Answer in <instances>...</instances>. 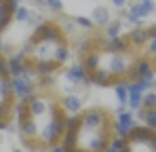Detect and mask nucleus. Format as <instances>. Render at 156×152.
I'll return each mask as SVG.
<instances>
[{"instance_id": "nucleus-5", "label": "nucleus", "mask_w": 156, "mask_h": 152, "mask_svg": "<svg viewBox=\"0 0 156 152\" xmlns=\"http://www.w3.org/2000/svg\"><path fill=\"white\" fill-rule=\"evenodd\" d=\"M154 76V59L150 57H135L133 63L129 66L127 70V78L129 80H137V78H150Z\"/></svg>"}, {"instance_id": "nucleus-42", "label": "nucleus", "mask_w": 156, "mask_h": 152, "mask_svg": "<svg viewBox=\"0 0 156 152\" xmlns=\"http://www.w3.org/2000/svg\"><path fill=\"white\" fill-rule=\"evenodd\" d=\"M13 152H21V150H13Z\"/></svg>"}, {"instance_id": "nucleus-13", "label": "nucleus", "mask_w": 156, "mask_h": 152, "mask_svg": "<svg viewBox=\"0 0 156 152\" xmlns=\"http://www.w3.org/2000/svg\"><path fill=\"white\" fill-rule=\"evenodd\" d=\"M36 131H38V127H36V121H34L32 116H26V118L17 121V133H19L21 142L36 139Z\"/></svg>"}, {"instance_id": "nucleus-16", "label": "nucleus", "mask_w": 156, "mask_h": 152, "mask_svg": "<svg viewBox=\"0 0 156 152\" xmlns=\"http://www.w3.org/2000/svg\"><path fill=\"white\" fill-rule=\"evenodd\" d=\"M32 68L36 70L38 76H55L59 72L61 66H57L55 61H44V59H32Z\"/></svg>"}, {"instance_id": "nucleus-39", "label": "nucleus", "mask_w": 156, "mask_h": 152, "mask_svg": "<svg viewBox=\"0 0 156 152\" xmlns=\"http://www.w3.org/2000/svg\"><path fill=\"white\" fill-rule=\"evenodd\" d=\"M66 152H84V150H82V148H78V146H76V148H70V150H66Z\"/></svg>"}, {"instance_id": "nucleus-29", "label": "nucleus", "mask_w": 156, "mask_h": 152, "mask_svg": "<svg viewBox=\"0 0 156 152\" xmlns=\"http://www.w3.org/2000/svg\"><path fill=\"white\" fill-rule=\"evenodd\" d=\"M11 106L13 101H0V121H11Z\"/></svg>"}, {"instance_id": "nucleus-11", "label": "nucleus", "mask_w": 156, "mask_h": 152, "mask_svg": "<svg viewBox=\"0 0 156 152\" xmlns=\"http://www.w3.org/2000/svg\"><path fill=\"white\" fill-rule=\"evenodd\" d=\"M57 101H59V108L66 114H80L82 112V97L76 95V93H68V95H63Z\"/></svg>"}, {"instance_id": "nucleus-41", "label": "nucleus", "mask_w": 156, "mask_h": 152, "mask_svg": "<svg viewBox=\"0 0 156 152\" xmlns=\"http://www.w3.org/2000/svg\"><path fill=\"white\" fill-rule=\"evenodd\" d=\"M15 2H17V4H21V2H23V0H15Z\"/></svg>"}, {"instance_id": "nucleus-28", "label": "nucleus", "mask_w": 156, "mask_h": 152, "mask_svg": "<svg viewBox=\"0 0 156 152\" xmlns=\"http://www.w3.org/2000/svg\"><path fill=\"white\" fill-rule=\"evenodd\" d=\"M74 25L80 27V30H89V32L95 27V24H93L89 17H74Z\"/></svg>"}, {"instance_id": "nucleus-6", "label": "nucleus", "mask_w": 156, "mask_h": 152, "mask_svg": "<svg viewBox=\"0 0 156 152\" xmlns=\"http://www.w3.org/2000/svg\"><path fill=\"white\" fill-rule=\"evenodd\" d=\"M127 40H129V47L133 49H144L148 40L156 38V25H150V27H131L129 34H125Z\"/></svg>"}, {"instance_id": "nucleus-10", "label": "nucleus", "mask_w": 156, "mask_h": 152, "mask_svg": "<svg viewBox=\"0 0 156 152\" xmlns=\"http://www.w3.org/2000/svg\"><path fill=\"white\" fill-rule=\"evenodd\" d=\"M63 76H66L72 85H84V87H89V85H91V78H89V74H87V72H84V68L80 66V61L72 63L70 68H66Z\"/></svg>"}, {"instance_id": "nucleus-8", "label": "nucleus", "mask_w": 156, "mask_h": 152, "mask_svg": "<svg viewBox=\"0 0 156 152\" xmlns=\"http://www.w3.org/2000/svg\"><path fill=\"white\" fill-rule=\"evenodd\" d=\"M11 87H13V97L15 100H27V97L38 93L34 82H26L21 78H11Z\"/></svg>"}, {"instance_id": "nucleus-4", "label": "nucleus", "mask_w": 156, "mask_h": 152, "mask_svg": "<svg viewBox=\"0 0 156 152\" xmlns=\"http://www.w3.org/2000/svg\"><path fill=\"white\" fill-rule=\"evenodd\" d=\"M135 125H137L135 114H133V112H129V110H122V112L114 114V118H112V135L127 139V133H129Z\"/></svg>"}, {"instance_id": "nucleus-1", "label": "nucleus", "mask_w": 156, "mask_h": 152, "mask_svg": "<svg viewBox=\"0 0 156 152\" xmlns=\"http://www.w3.org/2000/svg\"><path fill=\"white\" fill-rule=\"evenodd\" d=\"M135 55L127 51V53H104L101 51V63L99 68L108 70L114 78H127V70L133 63Z\"/></svg>"}, {"instance_id": "nucleus-40", "label": "nucleus", "mask_w": 156, "mask_h": 152, "mask_svg": "<svg viewBox=\"0 0 156 152\" xmlns=\"http://www.w3.org/2000/svg\"><path fill=\"white\" fill-rule=\"evenodd\" d=\"M2 47H4V40H2V34H0V51H2Z\"/></svg>"}, {"instance_id": "nucleus-27", "label": "nucleus", "mask_w": 156, "mask_h": 152, "mask_svg": "<svg viewBox=\"0 0 156 152\" xmlns=\"http://www.w3.org/2000/svg\"><path fill=\"white\" fill-rule=\"evenodd\" d=\"M141 123L148 127V129H152V131H154V129H156V110H154V108H152V110H146V114H144Z\"/></svg>"}, {"instance_id": "nucleus-35", "label": "nucleus", "mask_w": 156, "mask_h": 152, "mask_svg": "<svg viewBox=\"0 0 156 152\" xmlns=\"http://www.w3.org/2000/svg\"><path fill=\"white\" fill-rule=\"evenodd\" d=\"M110 2H112V6H114V9H120V11H122V9L127 6V2H129V0H110Z\"/></svg>"}, {"instance_id": "nucleus-22", "label": "nucleus", "mask_w": 156, "mask_h": 152, "mask_svg": "<svg viewBox=\"0 0 156 152\" xmlns=\"http://www.w3.org/2000/svg\"><path fill=\"white\" fill-rule=\"evenodd\" d=\"M127 144V139H122V137H116V135H110V139H108V144H105L104 152H118L122 146Z\"/></svg>"}, {"instance_id": "nucleus-36", "label": "nucleus", "mask_w": 156, "mask_h": 152, "mask_svg": "<svg viewBox=\"0 0 156 152\" xmlns=\"http://www.w3.org/2000/svg\"><path fill=\"white\" fill-rule=\"evenodd\" d=\"M44 152H66V150L61 148V144H55V146H49Z\"/></svg>"}, {"instance_id": "nucleus-23", "label": "nucleus", "mask_w": 156, "mask_h": 152, "mask_svg": "<svg viewBox=\"0 0 156 152\" xmlns=\"http://www.w3.org/2000/svg\"><path fill=\"white\" fill-rule=\"evenodd\" d=\"M36 76H38V74H36V70L32 68V59L27 57L26 68H23V72L17 76V78H21V80H26V82H34V80H36Z\"/></svg>"}, {"instance_id": "nucleus-19", "label": "nucleus", "mask_w": 156, "mask_h": 152, "mask_svg": "<svg viewBox=\"0 0 156 152\" xmlns=\"http://www.w3.org/2000/svg\"><path fill=\"white\" fill-rule=\"evenodd\" d=\"M95 25H99V27H105V25L112 21V15H110V9H105V6H97L95 11H93V19H91Z\"/></svg>"}, {"instance_id": "nucleus-2", "label": "nucleus", "mask_w": 156, "mask_h": 152, "mask_svg": "<svg viewBox=\"0 0 156 152\" xmlns=\"http://www.w3.org/2000/svg\"><path fill=\"white\" fill-rule=\"evenodd\" d=\"M80 127L112 131V114H110V110H105L101 106H91L80 112Z\"/></svg>"}, {"instance_id": "nucleus-15", "label": "nucleus", "mask_w": 156, "mask_h": 152, "mask_svg": "<svg viewBox=\"0 0 156 152\" xmlns=\"http://www.w3.org/2000/svg\"><path fill=\"white\" fill-rule=\"evenodd\" d=\"M129 13L137 15L139 19L150 17V15L154 13V0H135V2H131Z\"/></svg>"}, {"instance_id": "nucleus-33", "label": "nucleus", "mask_w": 156, "mask_h": 152, "mask_svg": "<svg viewBox=\"0 0 156 152\" xmlns=\"http://www.w3.org/2000/svg\"><path fill=\"white\" fill-rule=\"evenodd\" d=\"M11 24H13V15H4V17H0V34H2Z\"/></svg>"}, {"instance_id": "nucleus-18", "label": "nucleus", "mask_w": 156, "mask_h": 152, "mask_svg": "<svg viewBox=\"0 0 156 152\" xmlns=\"http://www.w3.org/2000/svg\"><path fill=\"white\" fill-rule=\"evenodd\" d=\"M70 45H68V40H63V42H59L57 47H55V53H53V61L57 63V66H63V63H68V59H70Z\"/></svg>"}, {"instance_id": "nucleus-25", "label": "nucleus", "mask_w": 156, "mask_h": 152, "mask_svg": "<svg viewBox=\"0 0 156 152\" xmlns=\"http://www.w3.org/2000/svg\"><path fill=\"white\" fill-rule=\"evenodd\" d=\"M141 108H146V110L156 108V93H154V89H152V91H146V93L141 95Z\"/></svg>"}, {"instance_id": "nucleus-17", "label": "nucleus", "mask_w": 156, "mask_h": 152, "mask_svg": "<svg viewBox=\"0 0 156 152\" xmlns=\"http://www.w3.org/2000/svg\"><path fill=\"white\" fill-rule=\"evenodd\" d=\"M89 78H91V85H97V87H112L116 82V78L110 74L108 70H104V68H97Z\"/></svg>"}, {"instance_id": "nucleus-30", "label": "nucleus", "mask_w": 156, "mask_h": 152, "mask_svg": "<svg viewBox=\"0 0 156 152\" xmlns=\"http://www.w3.org/2000/svg\"><path fill=\"white\" fill-rule=\"evenodd\" d=\"M144 57H150V59L156 57V38H152V40L146 42V47H144Z\"/></svg>"}, {"instance_id": "nucleus-37", "label": "nucleus", "mask_w": 156, "mask_h": 152, "mask_svg": "<svg viewBox=\"0 0 156 152\" xmlns=\"http://www.w3.org/2000/svg\"><path fill=\"white\" fill-rule=\"evenodd\" d=\"M118 152H135V150H133V146H131L129 142H127V144H125V146H122V148H120Z\"/></svg>"}, {"instance_id": "nucleus-9", "label": "nucleus", "mask_w": 156, "mask_h": 152, "mask_svg": "<svg viewBox=\"0 0 156 152\" xmlns=\"http://www.w3.org/2000/svg\"><path fill=\"white\" fill-rule=\"evenodd\" d=\"M99 49L104 53H127V51H131V47L127 36L122 34V36H116V38H104L99 42Z\"/></svg>"}, {"instance_id": "nucleus-34", "label": "nucleus", "mask_w": 156, "mask_h": 152, "mask_svg": "<svg viewBox=\"0 0 156 152\" xmlns=\"http://www.w3.org/2000/svg\"><path fill=\"white\" fill-rule=\"evenodd\" d=\"M4 4H6V13H9V15H13V13L17 11V6H19L15 0H4Z\"/></svg>"}, {"instance_id": "nucleus-20", "label": "nucleus", "mask_w": 156, "mask_h": 152, "mask_svg": "<svg viewBox=\"0 0 156 152\" xmlns=\"http://www.w3.org/2000/svg\"><path fill=\"white\" fill-rule=\"evenodd\" d=\"M104 36H105V38L122 36V21H120V19H112V21L104 27Z\"/></svg>"}, {"instance_id": "nucleus-32", "label": "nucleus", "mask_w": 156, "mask_h": 152, "mask_svg": "<svg viewBox=\"0 0 156 152\" xmlns=\"http://www.w3.org/2000/svg\"><path fill=\"white\" fill-rule=\"evenodd\" d=\"M0 78H11L9 76V61L4 55H0Z\"/></svg>"}, {"instance_id": "nucleus-24", "label": "nucleus", "mask_w": 156, "mask_h": 152, "mask_svg": "<svg viewBox=\"0 0 156 152\" xmlns=\"http://www.w3.org/2000/svg\"><path fill=\"white\" fill-rule=\"evenodd\" d=\"M30 15H32V11L27 9V6H17V11L13 13V19L17 21V24H27V19H30Z\"/></svg>"}, {"instance_id": "nucleus-12", "label": "nucleus", "mask_w": 156, "mask_h": 152, "mask_svg": "<svg viewBox=\"0 0 156 152\" xmlns=\"http://www.w3.org/2000/svg\"><path fill=\"white\" fill-rule=\"evenodd\" d=\"M6 61H9V76L11 78H17V76L23 72V68H26L27 55L23 51H17V53H11L6 57Z\"/></svg>"}, {"instance_id": "nucleus-14", "label": "nucleus", "mask_w": 156, "mask_h": 152, "mask_svg": "<svg viewBox=\"0 0 156 152\" xmlns=\"http://www.w3.org/2000/svg\"><path fill=\"white\" fill-rule=\"evenodd\" d=\"M99 63H101V51L99 49H93V51H89L84 57H80V66L84 68V72L89 76L99 68Z\"/></svg>"}, {"instance_id": "nucleus-3", "label": "nucleus", "mask_w": 156, "mask_h": 152, "mask_svg": "<svg viewBox=\"0 0 156 152\" xmlns=\"http://www.w3.org/2000/svg\"><path fill=\"white\" fill-rule=\"evenodd\" d=\"M32 38H34L36 42H63V40H66V34H63V30H61L59 24H55V21H44V24H40L34 30Z\"/></svg>"}, {"instance_id": "nucleus-26", "label": "nucleus", "mask_w": 156, "mask_h": 152, "mask_svg": "<svg viewBox=\"0 0 156 152\" xmlns=\"http://www.w3.org/2000/svg\"><path fill=\"white\" fill-rule=\"evenodd\" d=\"M80 129V114H68L66 116V131H78Z\"/></svg>"}, {"instance_id": "nucleus-31", "label": "nucleus", "mask_w": 156, "mask_h": 152, "mask_svg": "<svg viewBox=\"0 0 156 152\" xmlns=\"http://www.w3.org/2000/svg\"><path fill=\"white\" fill-rule=\"evenodd\" d=\"M44 9H49L53 13H61L63 11V2L61 0H44Z\"/></svg>"}, {"instance_id": "nucleus-21", "label": "nucleus", "mask_w": 156, "mask_h": 152, "mask_svg": "<svg viewBox=\"0 0 156 152\" xmlns=\"http://www.w3.org/2000/svg\"><path fill=\"white\" fill-rule=\"evenodd\" d=\"M133 85H135V89L139 91V93H146V91H152L154 89V76H150V78H137V80H133Z\"/></svg>"}, {"instance_id": "nucleus-38", "label": "nucleus", "mask_w": 156, "mask_h": 152, "mask_svg": "<svg viewBox=\"0 0 156 152\" xmlns=\"http://www.w3.org/2000/svg\"><path fill=\"white\" fill-rule=\"evenodd\" d=\"M32 4H34L36 9H44V0H32Z\"/></svg>"}, {"instance_id": "nucleus-7", "label": "nucleus", "mask_w": 156, "mask_h": 152, "mask_svg": "<svg viewBox=\"0 0 156 152\" xmlns=\"http://www.w3.org/2000/svg\"><path fill=\"white\" fill-rule=\"evenodd\" d=\"M154 135L156 133L152 131V129H148L146 125H135L129 133H127V142L133 144V146H135V144H148V142L156 139Z\"/></svg>"}]
</instances>
